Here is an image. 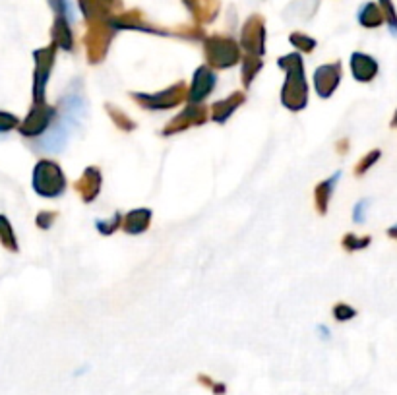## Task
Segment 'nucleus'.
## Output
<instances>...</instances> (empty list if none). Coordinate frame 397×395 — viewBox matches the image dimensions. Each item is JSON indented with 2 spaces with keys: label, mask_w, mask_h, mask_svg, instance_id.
Segmentation results:
<instances>
[{
  "label": "nucleus",
  "mask_w": 397,
  "mask_h": 395,
  "mask_svg": "<svg viewBox=\"0 0 397 395\" xmlns=\"http://www.w3.org/2000/svg\"><path fill=\"white\" fill-rule=\"evenodd\" d=\"M378 62L376 58H372L370 54H365V53H355L351 56V72H353V76L357 82L360 84H368V82H372L374 77L378 76Z\"/></svg>",
  "instance_id": "f257e3e1"
},
{
  "label": "nucleus",
  "mask_w": 397,
  "mask_h": 395,
  "mask_svg": "<svg viewBox=\"0 0 397 395\" xmlns=\"http://www.w3.org/2000/svg\"><path fill=\"white\" fill-rule=\"evenodd\" d=\"M368 200H360L355 206V211H353V219H355V223H365L366 219V208H368Z\"/></svg>",
  "instance_id": "0eeeda50"
},
{
  "label": "nucleus",
  "mask_w": 397,
  "mask_h": 395,
  "mask_svg": "<svg viewBox=\"0 0 397 395\" xmlns=\"http://www.w3.org/2000/svg\"><path fill=\"white\" fill-rule=\"evenodd\" d=\"M388 237H389V239L397 240V223L389 227V229H388Z\"/></svg>",
  "instance_id": "6e6552de"
},
{
  "label": "nucleus",
  "mask_w": 397,
  "mask_h": 395,
  "mask_svg": "<svg viewBox=\"0 0 397 395\" xmlns=\"http://www.w3.org/2000/svg\"><path fill=\"white\" fill-rule=\"evenodd\" d=\"M370 242H372L370 237H360V239H358L357 234H347V237L343 239V246L347 248V250H351V252H355V250L366 248Z\"/></svg>",
  "instance_id": "20e7f679"
},
{
  "label": "nucleus",
  "mask_w": 397,
  "mask_h": 395,
  "mask_svg": "<svg viewBox=\"0 0 397 395\" xmlns=\"http://www.w3.org/2000/svg\"><path fill=\"white\" fill-rule=\"evenodd\" d=\"M391 126L397 128V111H396V115H393V118H391Z\"/></svg>",
  "instance_id": "1a4fd4ad"
},
{
  "label": "nucleus",
  "mask_w": 397,
  "mask_h": 395,
  "mask_svg": "<svg viewBox=\"0 0 397 395\" xmlns=\"http://www.w3.org/2000/svg\"><path fill=\"white\" fill-rule=\"evenodd\" d=\"M360 22L365 23L366 27H376L378 23H382V14L372 4H368V6L365 8V12L360 14Z\"/></svg>",
  "instance_id": "39448f33"
},
{
  "label": "nucleus",
  "mask_w": 397,
  "mask_h": 395,
  "mask_svg": "<svg viewBox=\"0 0 397 395\" xmlns=\"http://www.w3.org/2000/svg\"><path fill=\"white\" fill-rule=\"evenodd\" d=\"M335 318L339 320V322H347V320H351V318L357 316V312H355V308H351L349 304H337L334 310Z\"/></svg>",
  "instance_id": "423d86ee"
},
{
  "label": "nucleus",
  "mask_w": 397,
  "mask_h": 395,
  "mask_svg": "<svg viewBox=\"0 0 397 395\" xmlns=\"http://www.w3.org/2000/svg\"><path fill=\"white\" fill-rule=\"evenodd\" d=\"M341 80V66L339 64H329V66H322L316 72V87H318L320 95H332L334 89Z\"/></svg>",
  "instance_id": "f03ea898"
},
{
  "label": "nucleus",
  "mask_w": 397,
  "mask_h": 395,
  "mask_svg": "<svg viewBox=\"0 0 397 395\" xmlns=\"http://www.w3.org/2000/svg\"><path fill=\"white\" fill-rule=\"evenodd\" d=\"M380 157H382L380 149H372V151H368V153H366L365 157L357 163V169H355V173H357L358 177H360V175H365V173H368V170L372 169L374 165L378 163Z\"/></svg>",
  "instance_id": "7ed1b4c3"
}]
</instances>
